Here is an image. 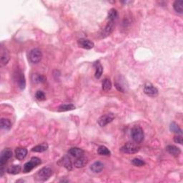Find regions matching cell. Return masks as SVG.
<instances>
[{"instance_id": "obj_1", "label": "cell", "mask_w": 183, "mask_h": 183, "mask_svg": "<svg viewBox=\"0 0 183 183\" xmlns=\"http://www.w3.org/2000/svg\"><path fill=\"white\" fill-rule=\"evenodd\" d=\"M131 136L135 142H136L137 144L141 143L144 140L145 137L143 130L139 125H136V126L132 127L131 130Z\"/></svg>"}, {"instance_id": "obj_2", "label": "cell", "mask_w": 183, "mask_h": 183, "mask_svg": "<svg viewBox=\"0 0 183 183\" xmlns=\"http://www.w3.org/2000/svg\"><path fill=\"white\" fill-rule=\"evenodd\" d=\"M53 174L52 170L49 167H43L40 170H39L36 175L35 180L39 182H44L49 179V177Z\"/></svg>"}, {"instance_id": "obj_3", "label": "cell", "mask_w": 183, "mask_h": 183, "mask_svg": "<svg viewBox=\"0 0 183 183\" xmlns=\"http://www.w3.org/2000/svg\"><path fill=\"white\" fill-rule=\"evenodd\" d=\"M140 150V147L137 143H133V142H127L121 148L120 151L126 154H135L138 152Z\"/></svg>"}, {"instance_id": "obj_4", "label": "cell", "mask_w": 183, "mask_h": 183, "mask_svg": "<svg viewBox=\"0 0 183 183\" xmlns=\"http://www.w3.org/2000/svg\"><path fill=\"white\" fill-rule=\"evenodd\" d=\"M42 58V53L40 49L37 48H34L30 51L29 54V59L32 63H33V64L39 63V62L41 61Z\"/></svg>"}, {"instance_id": "obj_5", "label": "cell", "mask_w": 183, "mask_h": 183, "mask_svg": "<svg viewBox=\"0 0 183 183\" xmlns=\"http://www.w3.org/2000/svg\"><path fill=\"white\" fill-rule=\"evenodd\" d=\"M41 162H42L41 160L38 158V157H32V158L30 160L29 162H27V163L24 164L23 169L24 172L27 173V172H30L32 169L34 168L35 167L41 164Z\"/></svg>"}, {"instance_id": "obj_6", "label": "cell", "mask_w": 183, "mask_h": 183, "mask_svg": "<svg viewBox=\"0 0 183 183\" xmlns=\"http://www.w3.org/2000/svg\"><path fill=\"white\" fill-rule=\"evenodd\" d=\"M144 92L147 96L155 97L158 95V89L155 87L153 84L150 82H147L144 87Z\"/></svg>"}, {"instance_id": "obj_7", "label": "cell", "mask_w": 183, "mask_h": 183, "mask_svg": "<svg viewBox=\"0 0 183 183\" xmlns=\"http://www.w3.org/2000/svg\"><path fill=\"white\" fill-rule=\"evenodd\" d=\"M12 157V151L7 148L4 150L0 155V166H4V165Z\"/></svg>"}, {"instance_id": "obj_8", "label": "cell", "mask_w": 183, "mask_h": 183, "mask_svg": "<svg viewBox=\"0 0 183 183\" xmlns=\"http://www.w3.org/2000/svg\"><path fill=\"white\" fill-rule=\"evenodd\" d=\"M114 119V115L112 113L106 114L103 115V116L100 117L97 120V122L100 127H104L107 125L109 124L110 122H112Z\"/></svg>"}, {"instance_id": "obj_9", "label": "cell", "mask_w": 183, "mask_h": 183, "mask_svg": "<svg viewBox=\"0 0 183 183\" xmlns=\"http://www.w3.org/2000/svg\"><path fill=\"white\" fill-rule=\"evenodd\" d=\"M114 28V22L109 21L108 22H107V24H106V26H105L104 28L102 29L101 34H100L102 36V38H104V37H107L108 35L111 34L112 31H113Z\"/></svg>"}, {"instance_id": "obj_10", "label": "cell", "mask_w": 183, "mask_h": 183, "mask_svg": "<svg viewBox=\"0 0 183 183\" xmlns=\"http://www.w3.org/2000/svg\"><path fill=\"white\" fill-rule=\"evenodd\" d=\"M77 44H78L79 47H82V48L85 49H91L94 46L93 42L87 39H79L77 41Z\"/></svg>"}, {"instance_id": "obj_11", "label": "cell", "mask_w": 183, "mask_h": 183, "mask_svg": "<svg viewBox=\"0 0 183 183\" xmlns=\"http://www.w3.org/2000/svg\"><path fill=\"white\" fill-rule=\"evenodd\" d=\"M10 59L9 51L4 47H2L1 49V56H0V61H1V65L4 66L8 63Z\"/></svg>"}, {"instance_id": "obj_12", "label": "cell", "mask_w": 183, "mask_h": 183, "mask_svg": "<svg viewBox=\"0 0 183 183\" xmlns=\"http://www.w3.org/2000/svg\"><path fill=\"white\" fill-rule=\"evenodd\" d=\"M58 163L61 165V166L64 167L67 170H72V163L71 162V160H70L68 157L64 156L62 157V158L59 160Z\"/></svg>"}, {"instance_id": "obj_13", "label": "cell", "mask_w": 183, "mask_h": 183, "mask_svg": "<svg viewBox=\"0 0 183 183\" xmlns=\"http://www.w3.org/2000/svg\"><path fill=\"white\" fill-rule=\"evenodd\" d=\"M27 155V150L23 147H18L15 150V156L19 160H22L26 157Z\"/></svg>"}, {"instance_id": "obj_14", "label": "cell", "mask_w": 183, "mask_h": 183, "mask_svg": "<svg viewBox=\"0 0 183 183\" xmlns=\"http://www.w3.org/2000/svg\"><path fill=\"white\" fill-rule=\"evenodd\" d=\"M87 162H88V159L82 156L77 158V160L74 162V166L77 168H82V167L86 166Z\"/></svg>"}, {"instance_id": "obj_15", "label": "cell", "mask_w": 183, "mask_h": 183, "mask_svg": "<svg viewBox=\"0 0 183 183\" xmlns=\"http://www.w3.org/2000/svg\"><path fill=\"white\" fill-rule=\"evenodd\" d=\"M166 150L170 155L174 157H178L181 153V150L179 147L175 146V145H168L166 147Z\"/></svg>"}, {"instance_id": "obj_16", "label": "cell", "mask_w": 183, "mask_h": 183, "mask_svg": "<svg viewBox=\"0 0 183 183\" xmlns=\"http://www.w3.org/2000/svg\"><path fill=\"white\" fill-rule=\"evenodd\" d=\"M69 153L76 158L84 156V152L83 150L79 148V147H72L69 150Z\"/></svg>"}, {"instance_id": "obj_17", "label": "cell", "mask_w": 183, "mask_h": 183, "mask_svg": "<svg viewBox=\"0 0 183 183\" xmlns=\"http://www.w3.org/2000/svg\"><path fill=\"white\" fill-rule=\"evenodd\" d=\"M104 168V164L99 161H97L94 162L91 166H90V170L92 172H94V173H99L102 171Z\"/></svg>"}, {"instance_id": "obj_18", "label": "cell", "mask_w": 183, "mask_h": 183, "mask_svg": "<svg viewBox=\"0 0 183 183\" xmlns=\"http://www.w3.org/2000/svg\"><path fill=\"white\" fill-rule=\"evenodd\" d=\"M0 127L2 130H9L12 127V124L10 120L6 118H2L0 121Z\"/></svg>"}, {"instance_id": "obj_19", "label": "cell", "mask_w": 183, "mask_h": 183, "mask_svg": "<svg viewBox=\"0 0 183 183\" xmlns=\"http://www.w3.org/2000/svg\"><path fill=\"white\" fill-rule=\"evenodd\" d=\"M95 67V77L97 79H99L101 77L102 72H103V67L102 64L99 63V62H97L94 63Z\"/></svg>"}, {"instance_id": "obj_20", "label": "cell", "mask_w": 183, "mask_h": 183, "mask_svg": "<svg viewBox=\"0 0 183 183\" xmlns=\"http://www.w3.org/2000/svg\"><path fill=\"white\" fill-rule=\"evenodd\" d=\"M7 172L12 175H17L21 171V166L19 165H14L7 168Z\"/></svg>"}, {"instance_id": "obj_21", "label": "cell", "mask_w": 183, "mask_h": 183, "mask_svg": "<svg viewBox=\"0 0 183 183\" xmlns=\"http://www.w3.org/2000/svg\"><path fill=\"white\" fill-rule=\"evenodd\" d=\"M17 82H18L19 88L21 89H24L25 85H26V82H25L24 74L21 72H18V74H17Z\"/></svg>"}, {"instance_id": "obj_22", "label": "cell", "mask_w": 183, "mask_h": 183, "mask_svg": "<svg viewBox=\"0 0 183 183\" xmlns=\"http://www.w3.org/2000/svg\"><path fill=\"white\" fill-rule=\"evenodd\" d=\"M75 109V106L73 104H61L58 107L59 112H67V111H71Z\"/></svg>"}, {"instance_id": "obj_23", "label": "cell", "mask_w": 183, "mask_h": 183, "mask_svg": "<svg viewBox=\"0 0 183 183\" xmlns=\"http://www.w3.org/2000/svg\"><path fill=\"white\" fill-rule=\"evenodd\" d=\"M47 148H48V145L47 143H42L41 145H37V146L34 147L32 149V151L34 152H43L46 151Z\"/></svg>"}, {"instance_id": "obj_24", "label": "cell", "mask_w": 183, "mask_h": 183, "mask_svg": "<svg viewBox=\"0 0 183 183\" xmlns=\"http://www.w3.org/2000/svg\"><path fill=\"white\" fill-rule=\"evenodd\" d=\"M174 9L177 12L180 14H182L183 12V1L182 0H178V1H175L173 4Z\"/></svg>"}, {"instance_id": "obj_25", "label": "cell", "mask_w": 183, "mask_h": 183, "mask_svg": "<svg viewBox=\"0 0 183 183\" xmlns=\"http://www.w3.org/2000/svg\"><path fill=\"white\" fill-rule=\"evenodd\" d=\"M97 153L103 156H109L111 155L109 150L105 146H99V148L97 149Z\"/></svg>"}, {"instance_id": "obj_26", "label": "cell", "mask_w": 183, "mask_h": 183, "mask_svg": "<svg viewBox=\"0 0 183 183\" xmlns=\"http://www.w3.org/2000/svg\"><path fill=\"white\" fill-rule=\"evenodd\" d=\"M102 89H103V91H104V92H107V91H109V90L111 89L112 82H111V81H110V79L105 78L103 80V82H102Z\"/></svg>"}, {"instance_id": "obj_27", "label": "cell", "mask_w": 183, "mask_h": 183, "mask_svg": "<svg viewBox=\"0 0 183 183\" xmlns=\"http://www.w3.org/2000/svg\"><path fill=\"white\" fill-rule=\"evenodd\" d=\"M117 11L115 9H111L108 12L107 14V19L108 21L114 22V19L117 17Z\"/></svg>"}, {"instance_id": "obj_28", "label": "cell", "mask_w": 183, "mask_h": 183, "mask_svg": "<svg viewBox=\"0 0 183 183\" xmlns=\"http://www.w3.org/2000/svg\"><path fill=\"white\" fill-rule=\"evenodd\" d=\"M170 130L175 134H182V130L180 128L178 125H177L176 122H172L171 125H170Z\"/></svg>"}, {"instance_id": "obj_29", "label": "cell", "mask_w": 183, "mask_h": 183, "mask_svg": "<svg viewBox=\"0 0 183 183\" xmlns=\"http://www.w3.org/2000/svg\"><path fill=\"white\" fill-rule=\"evenodd\" d=\"M132 165H134L136 167H142L145 165V162L144 160L139 158H135L132 160Z\"/></svg>"}, {"instance_id": "obj_30", "label": "cell", "mask_w": 183, "mask_h": 183, "mask_svg": "<svg viewBox=\"0 0 183 183\" xmlns=\"http://www.w3.org/2000/svg\"><path fill=\"white\" fill-rule=\"evenodd\" d=\"M35 97L39 101H44V100L46 99V96L42 91H37L35 94Z\"/></svg>"}, {"instance_id": "obj_31", "label": "cell", "mask_w": 183, "mask_h": 183, "mask_svg": "<svg viewBox=\"0 0 183 183\" xmlns=\"http://www.w3.org/2000/svg\"><path fill=\"white\" fill-rule=\"evenodd\" d=\"M174 141L176 143H178L180 145H182L183 143V139L182 134H176L174 137Z\"/></svg>"}, {"instance_id": "obj_32", "label": "cell", "mask_w": 183, "mask_h": 183, "mask_svg": "<svg viewBox=\"0 0 183 183\" xmlns=\"http://www.w3.org/2000/svg\"><path fill=\"white\" fill-rule=\"evenodd\" d=\"M36 79L37 82H40V83H43V82L46 81V78H45V77L42 76V75H39V76H37Z\"/></svg>"}, {"instance_id": "obj_33", "label": "cell", "mask_w": 183, "mask_h": 183, "mask_svg": "<svg viewBox=\"0 0 183 183\" xmlns=\"http://www.w3.org/2000/svg\"><path fill=\"white\" fill-rule=\"evenodd\" d=\"M115 87H116V89L118 90L119 92H124V89L122 88V87L120 85V84L119 83H115Z\"/></svg>"}]
</instances>
